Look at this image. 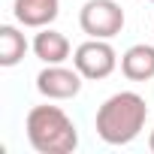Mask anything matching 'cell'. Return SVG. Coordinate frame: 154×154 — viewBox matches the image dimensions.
Masks as SVG:
<instances>
[{
	"label": "cell",
	"mask_w": 154,
	"mask_h": 154,
	"mask_svg": "<svg viewBox=\"0 0 154 154\" xmlns=\"http://www.w3.org/2000/svg\"><path fill=\"white\" fill-rule=\"evenodd\" d=\"M27 39L15 24H3L0 27V66H15L24 60L27 54Z\"/></svg>",
	"instance_id": "cell-9"
},
{
	"label": "cell",
	"mask_w": 154,
	"mask_h": 154,
	"mask_svg": "<svg viewBox=\"0 0 154 154\" xmlns=\"http://www.w3.org/2000/svg\"><path fill=\"white\" fill-rule=\"evenodd\" d=\"M12 15L21 27L39 30V27H48L60 15V0H15Z\"/></svg>",
	"instance_id": "cell-6"
},
{
	"label": "cell",
	"mask_w": 154,
	"mask_h": 154,
	"mask_svg": "<svg viewBox=\"0 0 154 154\" xmlns=\"http://www.w3.org/2000/svg\"><path fill=\"white\" fill-rule=\"evenodd\" d=\"M148 148H151V154H154V130L148 133Z\"/></svg>",
	"instance_id": "cell-10"
},
{
	"label": "cell",
	"mask_w": 154,
	"mask_h": 154,
	"mask_svg": "<svg viewBox=\"0 0 154 154\" xmlns=\"http://www.w3.org/2000/svg\"><path fill=\"white\" fill-rule=\"evenodd\" d=\"M30 48H33V54H36L42 63H63V60L69 57V51H72L69 39H66L60 30H54L51 24H48V27H39V33L33 36Z\"/></svg>",
	"instance_id": "cell-7"
},
{
	"label": "cell",
	"mask_w": 154,
	"mask_h": 154,
	"mask_svg": "<svg viewBox=\"0 0 154 154\" xmlns=\"http://www.w3.org/2000/svg\"><path fill=\"white\" fill-rule=\"evenodd\" d=\"M72 66L79 69L88 82H103L118 69V51L112 48L109 39H94L88 36L82 45L72 51Z\"/></svg>",
	"instance_id": "cell-4"
},
{
	"label": "cell",
	"mask_w": 154,
	"mask_h": 154,
	"mask_svg": "<svg viewBox=\"0 0 154 154\" xmlns=\"http://www.w3.org/2000/svg\"><path fill=\"white\" fill-rule=\"evenodd\" d=\"M148 121V103L136 91H118L97 109L94 130L106 145H130Z\"/></svg>",
	"instance_id": "cell-1"
},
{
	"label": "cell",
	"mask_w": 154,
	"mask_h": 154,
	"mask_svg": "<svg viewBox=\"0 0 154 154\" xmlns=\"http://www.w3.org/2000/svg\"><path fill=\"white\" fill-rule=\"evenodd\" d=\"M24 133L36 154H69L79 148L75 121L60 106H33L24 118Z\"/></svg>",
	"instance_id": "cell-2"
},
{
	"label": "cell",
	"mask_w": 154,
	"mask_h": 154,
	"mask_svg": "<svg viewBox=\"0 0 154 154\" xmlns=\"http://www.w3.org/2000/svg\"><path fill=\"white\" fill-rule=\"evenodd\" d=\"M121 72L130 82H151L154 79V45L136 42L121 54Z\"/></svg>",
	"instance_id": "cell-8"
},
{
	"label": "cell",
	"mask_w": 154,
	"mask_h": 154,
	"mask_svg": "<svg viewBox=\"0 0 154 154\" xmlns=\"http://www.w3.org/2000/svg\"><path fill=\"white\" fill-rule=\"evenodd\" d=\"M124 9L118 0H88L79 9V27L82 33L94 36V39H112L124 30Z\"/></svg>",
	"instance_id": "cell-3"
},
{
	"label": "cell",
	"mask_w": 154,
	"mask_h": 154,
	"mask_svg": "<svg viewBox=\"0 0 154 154\" xmlns=\"http://www.w3.org/2000/svg\"><path fill=\"white\" fill-rule=\"evenodd\" d=\"M82 82H85V75L75 66H63V63H45L36 72V91L45 100H72V97H79Z\"/></svg>",
	"instance_id": "cell-5"
},
{
	"label": "cell",
	"mask_w": 154,
	"mask_h": 154,
	"mask_svg": "<svg viewBox=\"0 0 154 154\" xmlns=\"http://www.w3.org/2000/svg\"><path fill=\"white\" fill-rule=\"evenodd\" d=\"M148 3H154V0H148Z\"/></svg>",
	"instance_id": "cell-11"
}]
</instances>
